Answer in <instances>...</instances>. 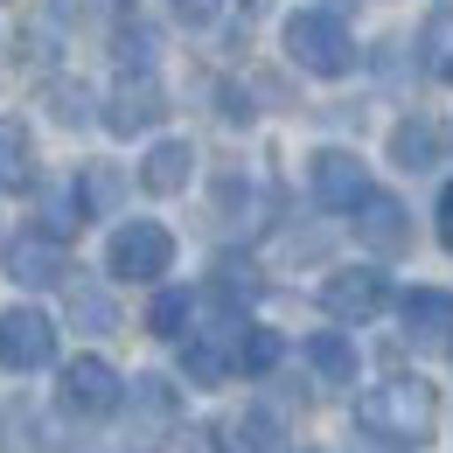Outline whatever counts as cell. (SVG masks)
I'll return each instance as SVG.
<instances>
[{
  "label": "cell",
  "instance_id": "6da1fadb",
  "mask_svg": "<svg viewBox=\"0 0 453 453\" xmlns=\"http://www.w3.org/2000/svg\"><path fill=\"white\" fill-rule=\"evenodd\" d=\"M433 418H440V397L426 377H384L377 391L356 397V426L370 440H391V447H426Z\"/></svg>",
  "mask_w": 453,
  "mask_h": 453
},
{
  "label": "cell",
  "instance_id": "7a4b0ae2",
  "mask_svg": "<svg viewBox=\"0 0 453 453\" xmlns=\"http://www.w3.org/2000/svg\"><path fill=\"white\" fill-rule=\"evenodd\" d=\"M168 265H174V230H168V224H154V217H133V224H119V230H112V244H105V273H112V280L147 286V280H161Z\"/></svg>",
  "mask_w": 453,
  "mask_h": 453
},
{
  "label": "cell",
  "instance_id": "3957f363",
  "mask_svg": "<svg viewBox=\"0 0 453 453\" xmlns=\"http://www.w3.org/2000/svg\"><path fill=\"white\" fill-rule=\"evenodd\" d=\"M286 57L300 63V70H314V77H342V70L356 63V42H349V28H342L335 14L300 7V14L286 21Z\"/></svg>",
  "mask_w": 453,
  "mask_h": 453
},
{
  "label": "cell",
  "instance_id": "277c9868",
  "mask_svg": "<svg viewBox=\"0 0 453 453\" xmlns=\"http://www.w3.org/2000/svg\"><path fill=\"white\" fill-rule=\"evenodd\" d=\"M119 397H126V384H119V370L105 363V356H77V363H63L57 404L70 411V418H112Z\"/></svg>",
  "mask_w": 453,
  "mask_h": 453
},
{
  "label": "cell",
  "instance_id": "5b68a950",
  "mask_svg": "<svg viewBox=\"0 0 453 453\" xmlns=\"http://www.w3.org/2000/svg\"><path fill=\"white\" fill-rule=\"evenodd\" d=\"M57 363V321L42 307H7L0 314V370L28 377V370H50Z\"/></svg>",
  "mask_w": 453,
  "mask_h": 453
},
{
  "label": "cell",
  "instance_id": "8992f818",
  "mask_svg": "<svg viewBox=\"0 0 453 453\" xmlns=\"http://www.w3.org/2000/svg\"><path fill=\"white\" fill-rule=\"evenodd\" d=\"M307 188H314V203L321 210H363L377 188H370V168L356 161V154H342V147H321L314 161H307Z\"/></svg>",
  "mask_w": 453,
  "mask_h": 453
},
{
  "label": "cell",
  "instance_id": "52a82bcc",
  "mask_svg": "<svg viewBox=\"0 0 453 453\" xmlns=\"http://www.w3.org/2000/svg\"><path fill=\"white\" fill-rule=\"evenodd\" d=\"M321 307H328L335 321H377V314L391 307V280H384L377 265H349V273H328V280H321Z\"/></svg>",
  "mask_w": 453,
  "mask_h": 453
},
{
  "label": "cell",
  "instance_id": "ba28073f",
  "mask_svg": "<svg viewBox=\"0 0 453 453\" xmlns=\"http://www.w3.org/2000/svg\"><path fill=\"white\" fill-rule=\"evenodd\" d=\"M397 314H404V335L411 342H453V293L447 286H411L397 300Z\"/></svg>",
  "mask_w": 453,
  "mask_h": 453
},
{
  "label": "cell",
  "instance_id": "9c48e42d",
  "mask_svg": "<svg viewBox=\"0 0 453 453\" xmlns=\"http://www.w3.org/2000/svg\"><path fill=\"white\" fill-rule=\"evenodd\" d=\"M188 174H196V147L188 140H154L147 161H140V188L147 196H181Z\"/></svg>",
  "mask_w": 453,
  "mask_h": 453
},
{
  "label": "cell",
  "instance_id": "30bf717a",
  "mask_svg": "<svg viewBox=\"0 0 453 453\" xmlns=\"http://www.w3.org/2000/svg\"><path fill=\"white\" fill-rule=\"evenodd\" d=\"M217 447L224 453H286V426L273 411H237L217 426Z\"/></svg>",
  "mask_w": 453,
  "mask_h": 453
},
{
  "label": "cell",
  "instance_id": "8fae6325",
  "mask_svg": "<svg viewBox=\"0 0 453 453\" xmlns=\"http://www.w3.org/2000/svg\"><path fill=\"white\" fill-rule=\"evenodd\" d=\"M161 112H168V98H161V91H154L147 77H126V84L112 91V105H105L112 133H147V126H154Z\"/></svg>",
  "mask_w": 453,
  "mask_h": 453
},
{
  "label": "cell",
  "instance_id": "7c38bea8",
  "mask_svg": "<svg viewBox=\"0 0 453 453\" xmlns=\"http://www.w3.org/2000/svg\"><path fill=\"white\" fill-rule=\"evenodd\" d=\"M7 280H14V286H57L63 280L57 237H21V244L7 251Z\"/></svg>",
  "mask_w": 453,
  "mask_h": 453
},
{
  "label": "cell",
  "instance_id": "4fadbf2b",
  "mask_svg": "<svg viewBox=\"0 0 453 453\" xmlns=\"http://www.w3.org/2000/svg\"><path fill=\"white\" fill-rule=\"evenodd\" d=\"M391 161L397 168H433L440 161V126L433 119H397V133H391Z\"/></svg>",
  "mask_w": 453,
  "mask_h": 453
},
{
  "label": "cell",
  "instance_id": "5bb4252c",
  "mask_svg": "<svg viewBox=\"0 0 453 453\" xmlns=\"http://www.w3.org/2000/svg\"><path fill=\"white\" fill-rule=\"evenodd\" d=\"M181 370H188V384H203V391H210V384H224L230 370H237V349H224V342H188V349H181Z\"/></svg>",
  "mask_w": 453,
  "mask_h": 453
},
{
  "label": "cell",
  "instance_id": "9a60e30c",
  "mask_svg": "<svg viewBox=\"0 0 453 453\" xmlns=\"http://www.w3.org/2000/svg\"><path fill=\"white\" fill-rule=\"evenodd\" d=\"M356 230H363L377 251H397V244H404V210H397L391 196H370V203L356 210Z\"/></svg>",
  "mask_w": 453,
  "mask_h": 453
},
{
  "label": "cell",
  "instance_id": "2e32d148",
  "mask_svg": "<svg viewBox=\"0 0 453 453\" xmlns=\"http://www.w3.org/2000/svg\"><path fill=\"white\" fill-rule=\"evenodd\" d=\"M418 57H426V70H433L440 84H453V7H440V14H426V35H418Z\"/></svg>",
  "mask_w": 453,
  "mask_h": 453
},
{
  "label": "cell",
  "instance_id": "e0dca14e",
  "mask_svg": "<svg viewBox=\"0 0 453 453\" xmlns=\"http://www.w3.org/2000/svg\"><path fill=\"white\" fill-rule=\"evenodd\" d=\"M307 363H314L321 384H356V349H349L342 335H314L307 342Z\"/></svg>",
  "mask_w": 453,
  "mask_h": 453
},
{
  "label": "cell",
  "instance_id": "ac0fdd59",
  "mask_svg": "<svg viewBox=\"0 0 453 453\" xmlns=\"http://www.w3.org/2000/svg\"><path fill=\"white\" fill-rule=\"evenodd\" d=\"M188 321H196V293H181V286H168V293H154V307H147V328L154 335H188Z\"/></svg>",
  "mask_w": 453,
  "mask_h": 453
},
{
  "label": "cell",
  "instance_id": "d6986e66",
  "mask_svg": "<svg viewBox=\"0 0 453 453\" xmlns=\"http://www.w3.org/2000/svg\"><path fill=\"white\" fill-rule=\"evenodd\" d=\"M280 349H286V342L273 335V328H244V335H237V370H251V377H265V370L280 363Z\"/></svg>",
  "mask_w": 453,
  "mask_h": 453
},
{
  "label": "cell",
  "instance_id": "ffe728a7",
  "mask_svg": "<svg viewBox=\"0 0 453 453\" xmlns=\"http://www.w3.org/2000/svg\"><path fill=\"white\" fill-rule=\"evenodd\" d=\"M35 174V154H28V140L14 133V126H0V188H21Z\"/></svg>",
  "mask_w": 453,
  "mask_h": 453
},
{
  "label": "cell",
  "instance_id": "44dd1931",
  "mask_svg": "<svg viewBox=\"0 0 453 453\" xmlns=\"http://www.w3.org/2000/svg\"><path fill=\"white\" fill-rule=\"evenodd\" d=\"M133 404L154 411V418H174V391L161 384V377H140V384H133Z\"/></svg>",
  "mask_w": 453,
  "mask_h": 453
},
{
  "label": "cell",
  "instance_id": "7402d4cb",
  "mask_svg": "<svg viewBox=\"0 0 453 453\" xmlns=\"http://www.w3.org/2000/svg\"><path fill=\"white\" fill-rule=\"evenodd\" d=\"M174 7H181V21H196V28H210V21L224 14L230 0H174Z\"/></svg>",
  "mask_w": 453,
  "mask_h": 453
},
{
  "label": "cell",
  "instance_id": "603a6c76",
  "mask_svg": "<svg viewBox=\"0 0 453 453\" xmlns=\"http://www.w3.org/2000/svg\"><path fill=\"white\" fill-rule=\"evenodd\" d=\"M77 314H84L91 328H112V307H105V293H77Z\"/></svg>",
  "mask_w": 453,
  "mask_h": 453
},
{
  "label": "cell",
  "instance_id": "cb8c5ba5",
  "mask_svg": "<svg viewBox=\"0 0 453 453\" xmlns=\"http://www.w3.org/2000/svg\"><path fill=\"white\" fill-rule=\"evenodd\" d=\"M440 244H447V251H453V188H447V196H440Z\"/></svg>",
  "mask_w": 453,
  "mask_h": 453
}]
</instances>
